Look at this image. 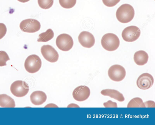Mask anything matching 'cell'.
Segmentation results:
<instances>
[{"mask_svg":"<svg viewBox=\"0 0 155 125\" xmlns=\"http://www.w3.org/2000/svg\"><path fill=\"white\" fill-rule=\"evenodd\" d=\"M29 87L25 81L18 80L13 82L10 87V91L12 94L17 97H22L28 93Z\"/></svg>","mask_w":155,"mask_h":125,"instance_id":"cell-4","label":"cell"},{"mask_svg":"<svg viewBox=\"0 0 155 125\" xmlns=\"http://www.w3.org/2000/svg\"><path fill=\"white\" fill-rule=\"evenodd\" d=\"M104 4L108 7H112L116 5L120 0H102Z\"/></svg>","mask_w":155,"mask_h":125,"instance_id":"cell-22","label":"cell"},{"mask_svg":"<svg viewBox=\"0 0 155 125\" xmlns=\"http://www.w3.org/2000/svg\"><path fill=\"white\" fill-rule=\"evenodd\" d=\"M7 32V28L5 25L3 23H0V40L5 35Z\"/></svg>","mask_w":155,"mask_h":125,"instance_id":"cell-23","label":"cell"},{"mask_svg":"<svg viewBox=\"0 0 155 125\" xmlns=\"http://www.w3.org/2000/svg\"><path fill=\"white\" fill-rule=\"evenodd\" d=\"M10 59L8 54L6 52L2 51H0V66L6 65V62Z\"/></svg>","mask_w":155,"mask_h":125,"instance_id":"cell-21","label":"cell"},{"mask_svg":"<svg viewBox=\"0 0 155 125\" xmlns=\"http://www.w3.org/2000/svg\"><path fill=\"white\" fill-rule=\"evenodd\" d=\"M127 107H145L142 100L140 97H136L132 99L128 103Z\"/></svg>","mask_w":155,"mask_h":125,"instance_id":"cell-18","label":"cell"},{"mask_svg":"<svg viewBox=\"0 0 155 125\" xmlns=\"http://www.w3.org/2000/svg\"><path fill=\"white\" fill-rule=\"evenodd\" d=\"M144 103L146 107H155V102L153 101L149 100L145 102Z\"/></svg>","mask_w":155,"mask_h":125,"instance_id":"cell-25","label":"cell"},{"mask_svg":"<svg viewBox=\"0 0 155 125\" xmlns=\"http://www.w3.org/2000/svg\"><path fill=\"white\" fill-rule=\"evenodd\" d=\"M90 94L89 88L85 85H81L73 90L72 95L74 99L78 101H83L87 99Z\"/></svg>","mask_w":155,"mask_h":125,"instance_id":"cell-11","label":"cell"},{"mask_svg":"<svg viewBox=\"0 0 155 125\" xmlns=\"http://www.w3.org/2000/svg\"><path fill=\"white\" fill-rule=\"evenodd\" d=\"M153 83V76L148 73H145L142 74L138 77L136 84L139 88L146 90L151 87Z\"/></svg>","mask_w":155,"mask_h":125,"instance_id":"cell-10","label":"cell"},{"mask_svg":"<svg viewBox=\"0 0 155 125\" xmlns=\"http://www.w3.org/2000/svg\"><path fill=\"white\" fill-rule=\"evenodd\" d=\"M60 5L65 8H70L76 4V0H59Z\"/></svg>","mask_w":155,"mask_h":125,"instance_id":"cell-19","label":"cell"},{"mask_svg":"<svg viewBox=\"0 0 155 125\" xmlns=\"http://www.w3.org/2000/svg\"><path fill=\"white\" fill-rule=\"evenodd\" d=\"M31 103L35 105H40L45 102L47 97L45 93L41 91H36L32 93L30 96Z\"/></svg>","mask_w":155,"mask_h":125,"instance_id":"cell-13","label":"cell"},{"mask_svg":"<svg viewBox=\"0 0 155 125\" xmlns=\"http://www.w3.org/2000/svg\"><path fill=\"white\" fill-rule=\"evenodd\" d=\"M56 43L59 49L63 51H68L71 49L74 42L70 35L67 34H62L57 38Z\"/></svg>","mask_w":155,"mask_h":125,"instance_id":"cell-6","label":"cell"},{"mask_svg":"<svg viewBox=\"0 0 155 125\" xmlns=\"http://www.w3.org/2000/svg\"><path fill=\"white\" fill-rule=\"evenodd\" d=\"M41 61L40 57L36 54L29 56L26 59L24 66L27 72L34 73L38 72L41 66Z\"/></svg>","mask_w":155,"mask_h":125,"instance_id":"cell-3","label":"cell"},{"mask_svg":"<svg viewBox=\"0 0 155 125\" xmlns=\"http://www.w3.org/2000/svg\"><path fill=\"white\" fill-rule=\"evenodd\" d=\"M104 106L105 107H117V103L110 100L103 103Z\"/></svg>","mask_w":155,"mask_h":125,"instance_id":"cell-24","label":"cell"},{"mask_svg":"<svg viewBox=\"0 0 155 125\" xmlns=\"http://www.w3.org/2000/svg\"><path fill=\"white\" fill-rule=\"evenodd\" d=\"M108 74L112 80L119 82L123 80L125 77L126 71L122 66L119 64H114L109 68Z\"/></svg>","mask_w":155,"mask_h":125,"instance_id":"cell-5","label":"cell"},{"mask_svg":"<svg viewBox=\"0 0 155 125\" xmlns=\"http://www.w3.org/2000/svg\"><path fill=\"white\" fill-rule=\"evenodd\" d=\"M101 93L104 96H109L120 102H123L125 100L123 94L116 90L104 89L101 91Z\"/></svg>","mask_w":155,"mask_h":125,"instance_id":"cell-15","label":"cell"},{"mask_svg":"<svg viewBox=\"0 0 155 125\" xmlns=\"http://www.w3.org/2000/svg\"><path fill=\"white\" fill-rule=\"evenodd\" d=\"M135 12L130 5L124 4L121 5L117 10L116 17L121 23H126L130 22L134 17Z\"/></svg>","mask_w":155,"mask_h":125,"instance_id":"cell-1","label":"cell"},{"mask_svg":"<svg viewBox=\"0 0 155 125\" xmlns=\"http://www.w3.org/2000/svg\"><path fill=\"white\" fill-rule=\"evenodd\" d=\"M54 36V33L51 29H48L44 32L40 34L37 41L39 42H46L51 39Z\"/></svg>","mask_w":155,"mask_h":125,"instance_id":"cell-17","label":"cell"},{"mask_svg":"<svg viewBox=\"0 0 155 125\" xmlns=\"http://www.w3.org/2000/svg\"><path fill=\"white\" fill-rule=\"evenodd\" d=\"M19 2H22V3H25L27 2H28L30 1V0H17Z\"/></svg>","mask_w":155,"mask_h":125,"instance_id":"cell-26","label":"cell"},{"mask_svg":"<svg viewBox=\"0 0 155 125\" xmlns=\"http://www.w3.org/2000/svg\"><path fill=\"white\" fill-rule=\"evenodd\" d=\"M41 51L44 58L50 62H55L58 59L59 54L58 52L50 45H43L41 47Z\"/></svg>","mask_w":155,"mask_h":125,"instance_id":"cell-9","label":"cell"},{"mask_svg":"<svg viewBox=\"0 0 155 125\" xmlns=\"http://www.w3.org/2000/svg\"><path fill=\"white\" fill-rule=\"evenodd\" d=\"M78 41L84 47L90 48L94 46L95 42L93 35L89 32L84 31L81 32L78 37Z\"/></svg>","mask_w":155,"mask_h":125,"instance_id":"cell-12","label":"cell"},{"mask_svg":"<svg viewBox=\"0 0 155 125\" xmlns=\"http://www.w3.org/2000/svg\"><path fill=\"white\" fill-rule=\"evenodd\" d=\"M101 44L104 48L108 51H113L118 48L120 42L118 37L112 33L105 34L101 39Z\"/></svg>","mask_w":155,"mask_h":125,"instance_id":"cell-2","label":"cell"},{"mask_svg":"<svg viewBox=\"0 0 155 125\" xmlns=\"http://www.w3.org/2000/svg\"><path fill=\"white\" fill-rule=\"evenodd\" d=\"M140 35V29L135 26H130L125 28L122 33V37L124 40L132 42L136 40Z\"/></svg>","mask_w":155,"mask_h":125,"instance_id":"cell-8","label":"cell"},{"mask_svg":"<svg viewBox=\"0 0 155 125\" xmlns=\"http://www.w3.org/2000/svg\"><path fill=\"white\" fill-rule=\"evenodd\" d=\"M15 102L12 97L6 94H0V106L4 107H14Z\"/></svg>","mask_w":155,"mask_h":125,"instance_id":"cell-16","label":"cell"},{"mask_svg":"<svg viewBox=\"0 0 155 125\" xmlns=\"http://www.w3.org/2000/svg\"><path fill=\"white\" fill-rule=\"evenodd\" d=\"M19 26L22 31L31 33L38 31L41 28V24L37 20L29 18L22 21L20 24Z\"/></svg>","mask_w":155,"mask_h":125,"instance_id":"cell-7","label":"cell"},{"mask_svg":"<svg viewBox=\"0 0 155 125\" xmlns=\"http://www.w3.org/2000/svg\"><path fill=\"white\" fill-rule=\"evenodd\" d=\"M148 58L147 53L143 50L136 52L134 54V62L139 66H143L146 64L148 61Z\"/></svg>","mask_w":155,"mask_h":125,"instance_id":"cell-14","label":"cell"},{"mask_svg":"<svg viewBox=\"0 0 155 125\" xmlns=\"http://www.w3.org/2000/svg\"><path fill=\"white\" fill-rule=\"evenodd\" d=\"M38 4L41 8L45 9H49L52 7L54 0H38Z\"/></svg>","mask_w":155,"mask_h":125,"instance_id":"cell-20","label":"cell"}]
</instances>
